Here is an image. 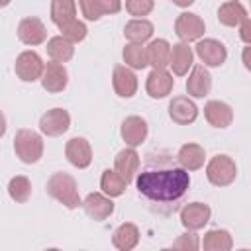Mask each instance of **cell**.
I'll return each mask as SVG.
<instances>
[{"mask_svg": "<svg viewBox=\"0 0 251 251\" xmlns=\"http://www.w3.org/2000/svg\"><path fill=\"white\" fill-rule=\"evenodd\" d=\"M133 178L137 192L155 204H175L190 186L188 171L176 165L167 153H149Z\"/></svg>", "mask_w": 251, "mask_h": 251, "instance_id": "cell-1", "label": "cell"}, {"mask_svg": "<svg viewBox=\"0 0 251 251\" xmlns=\"http://www.w3.org/2000/svg\"><path fill=\"white\" fill-rule=\"evenodd\" d=\"M45 190L51 198H55L57 202H61L67 208H78L82 204L80 196H78V188H76V180L69 175V173H53L47 178Z\"/></svg>", "mask_w": 251, "mask_h": 251, "instance_id": "cell-2", "label": "cell"}, {"mask_svg": "<svg viewBox=\"0 0 251 251\" xmlns=\"http://www.w3.org/2000/svg\"><path fill=\"white\" fill-rule=\"evenodd\" d=\"M14 151H16V157L22 163L33 165L43 155V139L33 129H27V127L18 129L16 137H14Z\"/></svg>", "mask_w": 251, "mask_h": 251, "instance_id": "cell-3", "label": "cell"}, {"mask_svg": "<svg viewBox=\"0 0 251 251\" xmlns=\"http://www.w3.org/2000/svg\"><path fill=\"white\" fill-rule=\"evenodd\" d=\"M206 176L214 186H227L237 176V165L227 155H216L206 165Z\"/></svg>", "mask_w": 251, "mask_h": 251, "instance_id": "cell-4", "label": "cell"}, {"mask_svg": "<svg viewBox=\"0 0 251 251\" xmlns=\"http://www.w3.org/2000/svg\"><path fill=\"white\" fill-rule=\"evenodd\" d=\"M206 31V24L198 14L192 12H182L178 14V18L175 20V33L178 35L180 41L188 43V41H196L204 35Z\"/></svg>", "mask_w": 251, "mask_h": 251, "instance_id": "cell-5", "label": "cell"}, {"mask_svg": "<svg viewBox=\"0 0 251 251\" xmlns=\"http://www.w3.org/2000/svg\"><path fill=\"white\" fill-rule=\"evenodd\" d=\"M43 67H45V63L41 61V57L35 51H24V53L18 55L16 65H14V71H16V75H18L20 80H24V82H35L37 78H41Z\"/></svg>", "mask_w": 251, "mask_h": 251, "instance_id": "cell-6", "label": "cell"}, {"mask_svg": "<svg viewBox=\"0 0 251 251\" xmlns=\"http://www.w3.org/2000/svg\"><path fill=\"white\" fill-rule=\"evenodd\" d=\"M71 127V116L63 108H51L47 110L39 120V129L47 137H59Z\"/></svg>", "mask_w": 251, "mask_h": 251, "instance_id": "cell-7", "label": "cell"}, {"mask_svg": "<svg viewBox=\"0 0 251 251\" xmlns=\"http://www.w3.org/2000/svg\"><path fill=\"white\" fill-rule=\"evenodd\" d=\"M194 49H196V55L200 57V61L204 63V67H222L227 59V51H226L224 43L218 39H212V37L200 39Z\"/></svg>", "mask_w": 251, "mask_h": 251, "instance_id": "cell-8", "label": "cell"}, {"mask_svg": "<svg viewBox=\"0 0 251 251\" xmlns=\"http://www.w3.org/2000/svg\"><path fill=\"white\" fill-rule=\"evenodd\" d=\"M67 82H69V73L65 69L63 63H57V61H51L43 67V73H41V86L51 92V94H57V92H63L67 88Z\"/></svg>", "mask_w": 251, "mask_h": 251, "instance_id": "cell-9", "label": "cell"}, {"mask_svg": "<svg viewBox=\"0 0 251 251\" xmlns=\"http://www.w3.org/2000/svg\"><path fill=\"white\" fill-rule=\"evenodd\" d=\"M210 216H212V210H210L208 204H204V202H190V204H186L180 210V224L186 229L196 231V229H202L210 222Z\"/></svg>", "mask_w": 251, "mask_h": 251, "instance_id": "cell-10", "label": "cell"}, {"mask_svg": "<svg viewBox=\"0 0 251 251\" xmlns=\"http://www.w3.org/2000/svg\"><path fill=\"white\" fill-rule=\"evenodd\" d=\"M18 39L25 45H41L47 39V29L43 22L35 16H27L18 24Z\"/></svg>", "mask_w": 251, "mask_h": 251, "instance_id": "cell-11", "label": "cell"}, {"mask_svg": "<svg viewBox=\"0 0 251 251\" xmlns=\"http://www.w3.org/2000/svg\"><path fill=\"white\" fill-rule=\"evenodd\" d=\"M67 161L76 169H86L92 163V147L84 137H73L65 145Z\"/></svg>", "mask_w": 251, "mask_h": 251, "instance_id": "cell-12", "label": "cell"}, {"mask_svg": "<svg viewBox=\"0 0 251 251\" xmlns=\"http://www.w3.org/2000/svg\"><path fill=\"white\" fill-rule=\"evenodd\" d=\"M169 116L178 126H188L198 118V108L188 96H175L169 102Z\"/></svg>", "mask_w": 251, "mask_h": 251, "instance_id": "cell-13", "label": "cell"}, {"mask_svg": "<svg viewBox=\"0 0 251 251\" xmlns=\"http://www.w3.org/2000/svg\"><path fill=\"white\" fill-rule=\"evenodd\" d=\"M80 206H82L84 212H86L92 220H96V222H102V220L110 218L112 212H114V202H112V198L106 196V194H100V192H90V194L82 200Z\"/></svg>", "mask_w": 251, "mask_h": 251, "instance_id": "cell-14", "label": "cell"}, {"mask_svg": "<svg viewBox=\"0 0 251 251\" xmlns=\"http://www.w3.org/2000/svg\"><path fill=\"white\" fill-rule=\"evenodd\" d=\"M112 86L118 96L131 98L137 92V76L129 67L118 65L114 67V73H112Z\"/></svg>", "mask_w": 251, "mask_h": 251, "instance_id": "cell-15", "label": "cell"}, {"mask_svg": "<svg viewBox=\"0 0 251 251\" xmlns=\"http://www.w3.org/2000/svg\"><path fill=\"white\" fill-rule=\"evenodd\" d=\"M173 84H175V78H173L171 73H167L165 69H153L147 75L145 90L151 98H165V96L171 94Z\"/></svg>", "mask_w": 251, "mask_h": 251, "instance_id": "cell-16", "label": "cell"}, {"mask_svg": "<svg viewBox=\"0 0 251 251\" xmlns=\"http://www.w3.org/2000/svg\"><path fill=\"white\" fill-rule=\"evenodd\" d=\"M210 88H212V76H210L208 69L204 65H194L188 75V80H186L188 96L204 98L206 94H210Z\"/></svg>", "mask_w": 251, "mask_h": 251, "instance_id": "cell-17", "label": "cell"}, {"mask_svg": "<svg viewBox=\"0 0 251 251\" xmlns=\"http://www.w3.org/2000/svg\"><path fill=\"white\" fill-rule=\"evenodd\" d=\"M147 137V122L139 116H127L122 122V139L127 147H137Z\"/></svg>", "mask_w": 251, "mask_h": 251, "instance_id": "cell-18", "label": "cell"}, {"mask_svg": "<svg viewBox=\"0 0 251 251\" xmlns=\"http://www.w3.org/2000/svg\"><path fill=\"white\" fill-rule=\"evenodd\" d=\"M204 118L208 120L210 126L214 127H227L233 122V110L229 104L222 102V100H210L204 106Z\"/></svg>", "mask_w": 251, "mask_h": 251, "instance_id": "cell-19", "label": "cell"}, {"mask_svg": "<svg viewBox=\"0 0 251 251\" xmlns=\"http://www.w3.org/2000/svg\"><path fill=\"white\" fill-rule=\"evenodd\" d=\"M204 161H206V151L198 143H184L176 153V163L184 171H198L204 167Z\"/></svg>", "mask_w": 251, "mask_h": 251, "instance_id": "cell-20", "label": "cell"}, {"mask_svg": "<svg viewBox=\"0 0 251 251\" xmlns=\"http://www.w3.org/2000/svg\"><path fill=\"white\" fill-rule=\"evenodd\" d=\"M192 61H194V53H192V49L188 47V43L180 41V43L171 45L169 67L173 69V73H175L176 76H184V75L188 73V69L192 67Z\"/></svg>", "mask_w": 251, "mask_h": 251, "instance_id": "cell-21", "label": "cell"}, {"mask_svg": "<svg viewBox=\"0 0 251 251\" xmlns=\"http://www.w3.org/2000/svg\"><path fill=\"white\" fill-rule=\"evenodd\" d=\"M139 155H137V151L133 149V147H126V149H122L118 155H116V159H114V169L124 176V180L129 184L131 180H133V176H135V173L139 171Z\"/></svg>", "mask_w": 251, "mask_h": 251, "instance_id": "cell-22", "label": "cell"}, {"mask_svg": "<svg viewBox=\"0 0 251 251\" xmlns=\"http://www.w3.org/2000/svg\"><path fill=\"white\" fill-rule=\"evenodd\" d=\"M112 243L120 251H131L139 243V229H137V226L131 224V222H126V224L118 226L116 231L112 233Z\"/></svg>", "mask_w": 251, "mask_h": 251, "instance_id": "cell-23", "label": "cell"}, {"mask_svg": "<svg viewBox=\"0 0 251 251\" xmlns=\"http://www.w3.org/2000/svg\"><path fill=\"white\" fill-rule=\"evenodd\" d=\"M245 18H249V16H247L245 6H243L239 0H227V2H224V4L220 6V10H218V20H220V24H224V25H227V27H237Z\"/></svg>", "mask_w": 251, "mask_h": 251, "instance_id": "cell-24", "label": "cell"}, {"mask_svg": "<svg viewBox=\"0 0 251 251\" xmlns=\"http://www.w3.org/2000/svg\"><path fill=\"white\" fill-rule=\"evenodd\" d=\"M145 55H147V65H151L153 69H165L169 67V59H171V43L167 39H153L145 47Z\"/></svg>", "mask_w": 251, "mask_h": 251, "instance_id": "cell-25", "label": "cell"}, {"mask_svg": "<svg viewBox=\"0 0 251 251\" xmlns=\"http://www.w3.org/2000/svg\"><path fill=\"white\" fill-rule=\"evenodd\" d=\"M124 35L129 43H145L153 35V24L145 18H135V20L126 24Z\"/></svg>", "mask_w": 251, "mask_h": 251, "instance_id": "cell-26", "label": "cell"}, {"mask_svg": "<svg viewBox=\"0 0 251 251\" xmlns=\"http://www.w3.org/2000/svg\"><path fill=\"white\" fill-rule=\"evenodd\" d=\"M45 49H47V55L51 57V61H57V63H67L75 55V43H71L63 35L51 37L47 41V47Z\"/></svg>", "mask_w": 251, "mask_h": 251, "instance_id": "cell-27", "label": "cell"}, {"mask_svg": "<svg viewBox=\"0 0 251 251\" xmlns=\"http://www.w3.org/2000/svg\"><path fill=\"white\" fill-rule=\"evenodd\" d=\"M100 188L106 196L110 198H116V196H122L127 188V182L124 180V176L116 171V169H106L100 176Z\"/></svg>", "mask_w": 251, "mask_h": 251, "instance_id": "cell-28", "label": "cell"}, {"mask_svg": "<svg viewBox=\"0 0 251 251\" xmlns=\"http://www.w3.org/2000/svg\"><path fill=\"white\" fill-rule=\"evenodd\" d=\"M76 18V0H51V20L57 27Z\"/></svg>", "mask_w": 251, "mask_h": 251, "instance_id": "cell-29", "label": "cell"}, {"mask_svg": "<svg viewBox=\"0 0 251 251\" xmlns=\"http://www.w3.org/2000/svg\"><path fill=\"white\" fill-rule=\"evenodd\" d=\"M204 251H229L233 247V239L227 229H210L202 239Z\"/></svg>", "mask_w": 251, "mask_h": 251, "instance_id": "cell-30", "label": "cell"}, {"mask_svg": "<svg viewBox=\"0 0 251 251\" xmlns=\"http://www.w3.org/2000/svg\"><path fill=\"white\" fill-rule=\"evenodd\" d=\"M8 194H10V198H12L14 202H18V204L27 202L29 196H31V182H29V178L24 176V175L12 176L10 182H8Z\"/></svg>", "mask_w": 251, "mask_h": 251, "instance_id": "cell-31", "label": "cell"}, {"mask_svg": "<svg viewBox=\"0 0 251 251\" xmlns=\"http://www.w3.org/2000/svg\"><path fill=\"white\" fill-rule=\"evenodd\" d=\"M124 61H126V67L129 69H135V71H141L147 67V55H145V47L141 43H127L124 47Z\"/></svg>", "mask_w": 251, "mask_h": 251, "instance_id": "cell-32", "label": "cell"}, {"mask_svg": "<svg viewBox=\"0 0 251 251\" xmlns=\"http://www.w3.org/2000/svg\"><path fill=\"white\" fill-rule=\"evenodd\" d=\"M59 29H61V35H63L65 39H69L71 43H80V41L86 37V33H88L86 25H84L80 20H76V18L71 20L69 24L61 25Z\"/></svg>", "mask_w": 251, "mask_h": 251, "instance_id": "cell-33", "label": "cell"}, {"mask_svg": "<svg viewBox=\"0 0 251 251\" xmlns=\"http://www.w3.org/2000/svg\"><path fill=\"white\" fill-rule=\"evenodd\" d=\"M153 8H155V0H126V10L137 18L151 14Z\"/></svg>", "mask_w": 251, "mask_h": 251, "instance_id": "cell-34", "label": "cell"}, {"mask_svg": "<svg viewBox=\"0 0 251 251\" xmlns=\"http://www.w3.org/2000/svg\"><path fill=\"white\" fill-rule=\"evenodd\" d=\"M173 247L175 249H180V251H196L200 247V243H198V237L188 229V233L178 235V239L173 243Z\"/></svg>", "mask_w": 251, "mask_h": 251, "instance_id": "cell-35", "label": "cell"}, {"mask_svg": "<svg viewBox=\"0 0 251 251\" xmlns=\"http://www.w3.org/2000/svg\"><path fill=\"white\" fill-rule=\"evenodd\" d=\"M78 6H80L82 16H84L88 22H96V20H100V18L104 16V14L100 12L96 0H78Z\"/></svg>", "mask_w": 251, "mask_h": 251, "instance_id": "cell-36", "label": "cell"}, {"mask_svg": "<svg viewBox=\"0 0 251 251\" xmlns=\"http://www.w3.org/2000/svg\"><path fill=\"white\" fill-rule=\"evenodd\" d=\"M100 12L106 16V14H118L122 10V0H96Z\"/></svg>", "mask_w": 251, "mask_h": 251, "instance_id": "cell-37", "label": "cell"}, {"mask_svg": "<svg viewBox=\"0 0 251 251\" xmlns=\"http://www.w3.org/2000/svg\"><path fill=\"white\" fill-rule=\"evenodd\" d=\"M237 27H239V35H241L243 43H245V45H249V43H251V20H249V18H245Z\"/></svg>", "mask_w": 251, "mask_h": 251, "instance_id": "cell-38", "label": "cell"}, {"mask_svg": "<svg viewBox=\"0 0 251 251\" xmlns=\"http://www.w3.org/2000/svg\"><path fill=\"white\" fill-rule=\"evenodd\" d=\"M173 4H176L178 8H188L190 4H194V0H173Z\"/></svg>", "mask_w": 251, "mask_h": 251, "instance_id": "cell-39", "label": "cell"}, {"mask_svg": "<svg viewBox=\"0 0 251 251\" xmlns=\"http://www.w3.org/2000/svg\"><path fill=\"white\" fill-rule=\"evenodd\" d=\"M6 133V118H4V114L0 112V137Z\"/></svg>", "mask_w": 251, "mask_h": 251, "instance_id": "cell-40", "label": "cell"}, {"mask_svg": "<svg viewBox=\"0 0 251 251\" xmlns=\"http://www.w3.org/2000/svg\"><path fill=\"white\" fill-rule=\"evenodd\" d=\"M10 2H12V0H0V8H6Z\"/></svg>", "mask_w": 251, "mask_h": 251, "instance_id": "cell-41", "label": "cell"}]
</instances>
